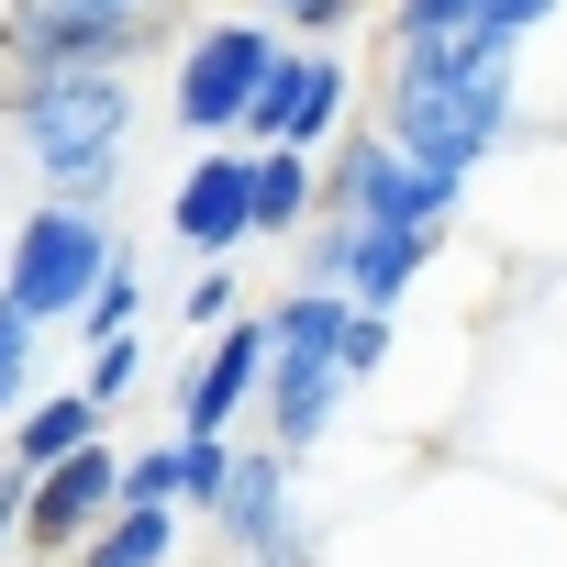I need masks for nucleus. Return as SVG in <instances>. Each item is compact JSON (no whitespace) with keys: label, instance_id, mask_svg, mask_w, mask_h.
I'll return each mask as SVG.
<instances>
[{"label":"nucleus","instance_id":"1","mask_svg":"<svg viewBox=\"0 0 567 567\" xmlns=\"http://www.w3.org/2000/svg\"><path fill=\"white\" fill-rule=\"evenodd\" d=\"M0 112H12L23 156L56 178V200H90L134 134V90L123 79H12L0 90Z\"/></svg>","mask_w":567,"mask_h":567},{"label":"nucleus","instance_id":"2","mask_svg":"<svg viewBox=\"0 0 567 567\" xmlns=\"http://www.w3.org/2000/svg\"><path fill=\"white\" fill-rule=\"evenodd\" d=\"M379 134L412 167H434V178L467 189V167L512 134V56L501 68H467V79H390V123Z\"/></svg>","mask_w":567,"mask_h":567},{"label":"nucleus","instance_id":"3","mask_svg":"<svg viewBox=\"0 0 567 567\" xmlns=\"http://www.w3.org/2000/svg\"><path fill=\"white\" fill-rule=\"evenodd\" d=\"M112 267H123L112 223H101L90 200H56V212H34V223H23L0 301H12L23 323H56V312H90V301H101V278H112Z\"/></svg>","mask_w":567,"mask_h":567},{"label":"nucleus","instance_id":"4","mask_svg":"<svg viewBox=\"0 0 567 567\" xmlns=\"http://www.w3.org/2000/svg\"><path fill=\"white\" fill-rule=\"evenodd\" d=\"M278 45L267 23H212V34H189V56H178V134L200 145V156H223V145H245V112H256V90L278 79Z\"/></svg>","mask_w":567,"mask_h":567},{"label":"nucleus","instance_id":"5","mask_svg":"<svg viewBox=\"0 0 567 567\" xmlns=\"http://www.w3.org/2000/svg\"><path fill=\"white\" fill-rule=\"evenodd\" d=\"M145 45V23H112V12H79V0H23L12 34H0V56H12V79H123Z\"/></svg>","mask_w":567,"mask_h":567},{"label":"nucleus","instance_id":"6","mask_svg":"<svg viewBox=\"0 0 567 567\" xmlns=\"http://www.w3.org/2000/svg\"><path fill=\"white\" fill-rule=\"evenodd\" d=\"M501 56H512L501 0H401V23H390V79H467Z\"/></svg>","mask_w":567,"mask_h":567},{"label":"nucleus","instance_id":"7","mask_svg":"<svg viewBox=\"0 0 567 567\" xmlns=\"http://www.w3.org/2000/svg\"><path fill=\"white\" fill-rule=\"evenodd\" d=\"M267 379H278V334H267V323L212 334V357H200L189 390H178V445H223V423H234L245 401H267Z\"/></svg>","mask_w":567,"mask_h":567},{"label":"nucleus","instance_id":"8","mask_svg":"<svg viewBox=\"0 0 567 567\" xmlns=\"http://www.w3.org/2000/svg\"><path fill=\"white\" fill-rule=\"evenodd\" d=\"M178 245L189 256H234L245 234H256V156L245 145H223V156H200L189 178H178Z\"/></svg>","mask_w":567,"mask_h":567},{"label":"nucleus","instance_id":"9","mask_svg":"<svg viewBox=\"0 0 567 567\" xmlns=\"http://www.w3.org/2000/svg\"><path fill=\"white\" fill-rule=\"evenodd\" d=\"M334 390H346V357H334V346H278V379H267V434H278V456H301V445L334 423Z\"/></svg>","mask_w":567,"mask_h":567},{"label":"nucleus","instance_id":"10","mask_svg":"<svg viewBox=\"0 0 567 567\" xmlns=\"http://www.w3.org/2000/svg\"><path fill=\"white\" fill-rule=\"evenodd\" d=\"M101 445V401L90 390H68V401H23V423H12V467H34V478H56L68 456H90Z\"/></svg>","mask_w":567,"mask_h":567},{"label":"nucleus","instance_id":"11","mask_svg":"<svg viewBox=\"0 0 567 567\" xmlns=\"http://www.w3.org/2000/svg\"><path fill=\"white\" fill-rule=\"evenodd\" d=\"M434 256V234H412V223H390V234H368L357 245V267H346V290H357V312H390L401 290H412V267Z\"/></svg>","mask_w":567,"mask_h":567},{"label":"nucleus","instance_id":"12","mask_svg":"<svg viewBox=\"0 0 567 567\" xmlns=\"http://www.w3.org/2000/svg\"><path fill=\"white\" fill-rule=\"evenodd\" d=\"M312 79H323V56H278V79L256 90V112H245V145L256 156H278V145H301V112H312Z\"/></svg>","mask_w":567,"mask_h":567},{"label":"nucleus","instance_id":"13","mask_svg":"<svg viewBox=\"0 0 567 567\" xmlns=\"http://www.w3.org/2000/svg\"><path fill=\"white\" fill-rule=\"evenodd\" d=\"M301 223H312V156L278 145L256 156V234H301Z\"/></svg>","mask_w":567,"mask_h":567},{"label":"nucleus","instance_id":"14","mask_svg":"<svg viewBox=\"0 0 567 567\" xmlns=\"http://www.w3.org/2000/svg\"><path fill=\"white\" fill-rule=\"evenodd\" d=\"M167 545H178V512H123V523L101 534L112 567H167Z\"/></svg>","mask_w":567,"mask_h":567},{"label":"nucleus","instance_id":"15","mask_svg":"<svg viewBox=\"0 0 567 567\" xmlns=\"http://www.w3.org/2000/svg\"><path fill=\"white\" fill-rule=\"evenodd\" d=\"M134 312H145V278H134V256H123V267L101 278V301H90L79 323H90V346H123V334H134Z\"/></svg>","mask_w":567,"mask_h":567},{"label":"nucleus","instance_id":"16","mask_svg":"<svg viewBox=\"0 0 567 567\" xmlns=\"http://www.w3.org/2000/svg\"><path fill=\"white\" fill-rule=\"evenodd\" d=\"M23 368H34V323H23L12 301H0V412L23 401Z\"/></svg>","mask_w":567,"mask_h":567},{"label":"nucleus","instance_id":"17","mask_svg":"<svg viewBox=\"0 0 567 567\" xmlns=\"http://www.w3.org/2000/svg\"><path fill=\"white\" fill-rule=\"evenodd\" d=\"M134 368H145V346H134V334H123V346H101V357H90V401H123V390H134Z\"/></svg>","mask_w":567,"mask_h":567},{"label":"nucleus","instance_id":"18","mask_svg":"<svg viewBox=\"0 0 567 567\" xmlns=\"http://www.w3.org/2000/svg\"><path fill=\"white\" fill-rule=\"evenodd\" d=\"M379 357H390V323H379V312H357V323H346V379H368Z\"/></svg>","mask_w":567,"mask_h":567},{"label":"nucleus","instance_id":"19","mask_svg":"<svg viewBox=\"0 0 567 567\" xmlns=\"http://www.w3.org/2000/svg\"><path fill=\"white\" fill-rule=\"evenodd\" d=\"M346 12H357V0H312V12H301V23H290V34H334V23H346Z\"/></svg>","mask_w":567,"mask_h":567},{"label":"nucleus","instance_id":"20","mask_svg":"<svg viewBox=\"0 0 567 567\" xmlns=\"http://www.w3.org/2000/svg\"><path fill=\"white\" fill-rule=\"evenodd\" d=\"M79 12H112V23H145V12H156V0H79Z\"/></svg>","mask_w":567,"mask_h":567},{"label":"nucleus","instance_id":"21","mask_svg":"<svg viewBox=\"0 0 567 567\" xmlns=\"http://www.w3.org/2000/svg\"><path fill=\"white\" fill-rule=\"evenodd\" d=\"M267 12H290V23H301V12H312V0H267Z\"/></svg>","mask_w":567,"mask_h":567},{"label":"nucleus","instance_id":"22","mask_svg":"<svg viewBox=\"0 0 567 567\" xmlns=\"http://www.w3.org/2000/svg\"><path fill=\"white\" fill-rule=\"evenodd\" d=\"M301 567H312V556H301Z\"/></svg>","mask_w":567,"mask_h":567}]
</instances>
